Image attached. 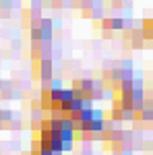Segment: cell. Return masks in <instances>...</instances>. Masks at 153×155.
<instances>
[{
  "label": "cell",
  "mask_w": 153,
  "mask_h": 155,
  "mask_svg": "<svg viewBox=\"0 0 153 155\" xmlns=\"http://www.w3.org/2000/svg\"><path fill=\"white\" fill-rule=\"evenodd\" d=\"M0 89H2V81H0Z\"/></svg>",
  "instance_id": "obj_1"
}]
</instances>
